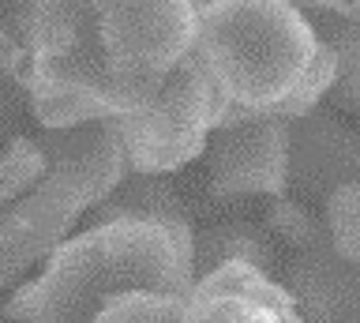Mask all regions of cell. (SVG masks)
<instances>
[{"label":"cell","instance_id":"cell-1","mask_svg":"<svg viewBox=\"0 0 360 323\" xmlns=\"http://www.w3.org/2000/svg\"><path fill=\"white\" fill-rule=\"evenodd\" d=\"M202 0H30L22 87L41 128L150 102L195 46Z\"/></svg>","mask_w":360,"mask_h":323},{"label":"cell","instance_id":"cell-2","mask_svg":"<svg viewBox=\"0 0 360 323\" xmlns=\"http://www.w3.org/2000/svg\"><path fill=\"white\" fill-rule=\"evenodd\" d=\"M4 305L15 323H90L124 293L188 297L195 282V226L162 218H105L64 237Z\"/></svg>","mask_w":360,"mask_h":323},{"label":"cell","instance_id":"cell-3","mask_svg":"<svg viewBox=\"0 0 360 323\" xmlns=\"http://www.w3.org/2000/svg\"><path fill=\"white\" fill-rule=\"evenodd\" d=\"M191 49L225 94L221 120L285 117L319 30L292 0H207Z\"/></svg>","mask_w":360,"mask_h":323},{"label":"cell","instance_id":"cell-4","mask_svg":"<svg viewBox=\"0 0 360 323\" xmlns=\"http://www.w3.org/2000/svg\"><path fill=\"white\" fill-rule=\"evenodd\" d=\"M38 147L45 170L0 207V289H11L34 271L75 222L128 177V158L109 117L45 128Z\"/></svg>","mask_w":360,"mask_h":323},{"label":"cell","instance_id":"cell-5","mask_svg":"<svg viewBox=\"0 0 360 323\" xmlns=\"http://www.w3.org/2000/svg\"><path fill=\"white\" fill-rule=\"evenodd\" d=\"M225 117V94L202 68L195 49L154 91L150 102L109 117L120 136L128 173H173L195 162L210 143V132Z\"/></svg>","mask_w":360,"mask_h":323},{"label":"cell","instance_id":"cell-6","mask_svg":"<svg viewBox=\"0 0 360 323\" xmlns=\"http://www.w3.org/2000/svg\"><path fill=\"white\" fill-rule=\"evenodd\" d=\"M289 192V120L236 117L210 132L207 196L218 203Z\"/></svg>","mask_w":360,"mask_h":323},{"label":"cell","instance_id":"cell-7","mask_svg":"<svg viewBox=\"0 0 360 323\" xmlns=\"http://www.w3.org/2000/svg\"><path fill=\"white\" fill-rule=\"evenodd\" d=\"M180 323H304L289 289L255 263H221L199 274L184 297Z\"/></svg>","mask_w":360,"mask_h":323},{"label":"cell","instance_id":"cell-8","mask_svg":"<svg viewBox=\"0 0 360 323\" xmlns=\"http://www.w3.org/2000/svg\"><path fill=\"white\" fill-rule=\"evenodd\" d=\"M360 181V136L334 113L289 120V196L300 203H323L334 188Z\"/></svg>","mask_w":360,"mask_h":323},{"label":"cell","instance_id":"cell-9","mask_svg":"<svg viewBox=\"0 0 360 323\" xmlns=\"http://www.w3.org/2000/svg\"><path fill=\"white\" fill-rule=\"evenodd\" d=\"M281 286L304 323H360V267L342 260L326 233L292 252Z\"/></svg>","mask_w":360,"mask_h":323},{"label":"cell","instance_id":"cell-10","mask_svg":"<svg viewBox=\"0 0 360 323\" xmlns=\"http://www.w3.org/2000/svg\"><path fill=\"white\" fill-rule=\"evenodd\" d=\"M236 260L274 271V244L263 229L248 226V222H221V226H210L195 237V278Z\"/></svg>","mask_w":360,"mask_h":323},{"label":"cell","instance_id":"cell-11","mask_svg":"<svg viewBox=\"0 0 360 323\" xmlns=\"http://www.w3.org/2000/svg\"><path fill=\"white\" fill-rule=\"evenodd\" d=\"M319 38L330 42L334 57H338V83H334V102L342 109L360 113V4L353 12H338L330 8V15L323 19Z\"/></svg>","mask_w":360,"mask_h":323},{"label":"cell","instance_id":"cell-12","mask_svg":"<svg viewBox=\"0 0 360 323\" xmlns=\"http://www.w3.org/2000/svg\"><path fill=\"white\" fill-rule=\"evenodd\" d=\"M323 226L334 252L360 267V181L342 184L323 199Z\"/></svg>","mask_w":360,"mask_h":323},{"label":"cell","instance_id":"cell-13","mask_svg":"<svg viewBox=\"0 0 360 323\" xmlns=\"http://www.w3.org/2000/svg\"><path fill=\"white\" fill-rule=\"evenodd\" d=\"M184 297L173 293H124L109 300L90 323H180Z\"/></svg>","mask_w":360,"mask_h":323},{"label":"cell","instance_id":"cell-14","mask_svg":"<svg viewBox=\"0 0 360 323\" xmlns=\"http://www.w3.org/2000/svg\"><path fill=\"white\" fill-rule=\"evenodd\" d=\"M266 229L281 237L289 244L292 252L304 248V244H311L315 237H323L326 226L319 215H311L308 203H300V199H292L289 192L285 196H270V207H266Z\"/></svg>","mask_w":360,"mask_h":323},{"label":"cell","instance_id":"cell-15","mask_svg":"<svg viewBox=\"0 0 360 323\" xmlns=\"http://www.w3.org/2000/svg\"><path fill=\"white\" fill-rule=\"evenodd\" d=\"M41 170H45V154L38 139H27V136L8 139V147L0 151V207L8 199H15Z\"/></svg>","mask_w":360,"mask_h":323},{"label":"cell","instance_id":"cell-16","mask_svg":"<svg viewBox=\"0 0 360 323\" xmlns=\"http://www.w3.org/2000/svg\"><path fill=\"white\" fill-rule=\"evenodd\" d=\"M292 4L315 8V12H330V8H342V4H349V0H292Z\"/></svg>","mask_w":360,"mask_h":323},{"label":"cell","instance_id":"cell-17","mask_svg":"<svg viewBox=\"0 0 360 323\" xmlns=\"http://www.w3.org/2000/svg\"><path fill=\"white\" fill-rule=\"evenodd\" d=\"M202 4H207V0H202Z\"/></svg>","mask_w":360,"mask_h":323}]
</instances>
